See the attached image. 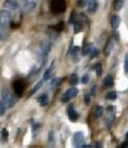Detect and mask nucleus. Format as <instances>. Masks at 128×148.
<instances>
[{"label":"nucleus","instance_id":"1","mask_svg":"<svg viewBox=\"0 0 128 148\" xmlns=\"http://www.w3.org/2000/svg\"><path fill=\"white\" fill-rule=\"evenodd\" d=\"M1 96H2V102L5 105L6 109L12 108L15 105V103H16V99H15L14 95H12V93L7 88L2 89Z\"/></svg>","mask_w":128,"mask_h":148},{"label":"nucleus","instance_id":"2","mask_svg":"<svg viewBox=\"0 0 128 148\" xmlns=\"http://www.w3.org/2000/svg\"><path fill=\"white\" fill-rule=\"evenodd\" d=\"M50 8L54 14L63 13L66 9V2H65V0H52Z\"/></svg>","mask_w":128,"mask_h":148},{"label":"nucleus","instance_id":"3","mask_svg":"<svg viewBox=\"0 0 128 148\" xmlns=\"http://www.w3.org/2000/svg\"><path fill=\"white\" fill-rule=\"evenodd\" d=\"M11 22V14L8 10L0 11V27L6 29L9 27Z\"/></svg>","mask_w":128,"mask_h":148},{"label":"nucleus","instance_id":"4","mask_svg":"<svg viewBox=\"0 0 128 148\" xmlns=\"http://www.w3.org/2000/svg\"><path fill=\"white\" fill-rule=\"evenodd\" d=\"M78 94V89L76 87H71L69 88L68 90H66V92L62 95L61 97V101L66 103V102H69L72 98H74L76 95Z\"/></svg>","mask_w":128,"mask_h":148},{"label":"nucleus","instance_id":"5","mask_svg":"<svg viewBox=\"0 0 128 148\" xmlns=\"http://www.w3.org/2000/svg\"><path fill=\"white\" fill-rule=\"evenodd\" d=\"M84 143V134L81 132H77L73 136V145L76 147H81Z\"/></svg>","mask_w":128,"mask_h":148},{"label":"nucleus","instance_id":"6","mask_svg":"<svg viewBox=\"0 0 128 148\" xmlns=\"http://www.w3.org/2000/svg\"><path fill=\"white\" fill-rule=\"evenodd\" d=\"M40 48L43 56H46L51 50V43L48 40H42L40 42Z\"/></svg>","mask_w":128,"mask_h":148},{"label":"nucleus","instance_id":"7","mask_svg":"<svg viewBox=\"0 0 128 148\" xmlns=\"http://www.w3.org/2000/svg\"><path fill=\"white\" fill-rule=\"evenodd\" d=\"M14 91L16 95L21 96L25 91V82H22V80H16L14 82Z\"/></svg>","mask_w":128,"mask_h":148},{"label":"nucleus","instance_id":"8","mask_svg":"<svg viewBox=\"0 0 128 148\" xmlns=\"http://www.w3.org/2000/svg\"><path fill=\"white\" fill-rule=\"evenodd\" d=\"M3 7L5 9L15 11L19 8V4L16 0H5V2L3 3Z\"/></svg>","mask_w":128,"mask_h":148},{"label":"nucleus","instance_id":"9","mask_svg":"<svg viewBox=\"0 0 128 148\" xmlns=\"http://www.w3.org/2000/svg\"><path fill=\"white\" fill-rule=\"evenodd\" d=\"M36 6V1H25L23 6V11L25 13H31L34 10Z\"/></svg>","mask_w":128,"mask_h":148},{"label":"nucleus","instance_id":"10","mask_svg":"<svg viewBox=\"0 0 128 148\" xmlns=\"http://www.w3.org/2000/svg\"><path fill=\"white\" fill-rule=\"evenodd\" d=\"M68 117H69V119H70L71 122H76L78 120V117H79L77 111L73 108L72 105H70L68 108Z\"/></svg>","mask_w":128,"mask_h":148},{"label":"nucleus","instance_id":"11","mask_svg":"<svg viewBox=\"0 0 128 148\" xmlns=\"http://www.w3.org/2000/svg\"><path fill=\"white\" fill-rule=\"evenodd\" d=\"M99 4H97V0H89L88 2V10L90 13H95L97 10Z\"/></svg>","mask_w":128,"mask_h":148},{"label":"nucleus","instance_id":"12","mask_svg":"<svg viewBox=\"0 0 128 148\" xmlns=\"http://www.w3.org/2000/svg\"><path fill=\"white\" fill-rule=\"evenodd\" d=\"M110 24H111L112 29H114V30L118 29L119 25H120V18H119L117 15H114V16L111 17V20H110Z\"/></svg>","mask_w":128,"mask_h":148},{"label":"nucleus","instance_id":"13","mask_svg":"<svg viewBox=\"0 0 128 148\" xmlns=\"http://www.w3.org/2000/svg\"><path fill=\"white\" fill-rule=\"evenodd\" d=\"M38 102L40 103V105L42 107H44V106H46L48 104V96L46 94H42L38 98Z\"/></svg>","mask_w":128,"mask_h":148},{"label":"nucleus","instance_id":"14","mask_svg":"<svg viewBox=\"0 0 128 148\" xmlns=\"http://www.w3.org/2000/svg\"><path fill=\"white\" fill-rule=\"evenodd\" d=\"M93 48H94V45L92 43H86L83 47V55L84 56L89 55L91 53V51L93 50Z\"/></svg>","mask_w":128,"mask_h":148},{"label":"nucleus","instance_id":"15","mask_svg":"<svg viewBox=\"0 0 128 148\" xmlns=\"http://www.w3.org/2000/svg\"><path fill=\"white\" fill-rule=\"evenodd\" d=\"M79 50H80V48L78 46L72 47L70 50L71 55H72V60L74 61V62H77L78 61V52H79Z\"/></svg>","mask_w":128,"mask_h":148},{"label":"nucleus","instance_id":"16","mask_svg":"<svg viewBox=\"0 0 128 148\" xmlns=\"http://www.w3.org/2000/svg\"><path fill=\"white\" fill-rule=\"evenodd\" d=\"M112 47H113V45H112L111 41H107V44H105V49H103V54H105V56L109 55V54L111 53Z\"/></svg>","mask_w":128,"mask_h":148},{"label":"nucleus","instance_id":"17","mask_svg":"<svg viewBox=\"0 0 128 148\" xmlns=\"http://www.w3.org/2000/svg\"><path fill=\"white\" fill-rule=\"evenodd\" d=\"M103 86H105V87H110V86H113V79H112L111 76H107L105 77V80H103Z\"/></svg>","mask_w":128,"mask_h":148},{"label":"nucleus","instance_id":"18","mask_svg":"<svg viewBox=\"0 0 128 148\" xmlns=\"http://www.w3.org/2000/svg\"><path fill=\"white\" fill-rule=\"evenodd\" d=\"M123 4H124L123 0H114V1H113V8H114V10L119 11L121 9V8L123 7Z\"/></svg>","mask_w":128,"mask_h":148},{"label":"nucleus","instance_id":"19","mask_svg":"<svg viewBox=\"0 0 128 148\" xmlns=\"http://www.w3.org/2000/svg\"><path fill=\"white\" fill-rule=\"evenodd\" d=\"M78 82H79L78 76L76 75V74H72V75L70 76V79H69V84H70L71 86H76Z\"/></svg>","mask_w":128,"mask_h":148},{"label":"nucleus","instance_id":"20","mask_svg":"<svg viewBox=\"0 0 128 148\" xmlns=\"http://www.w3.org/2000/svg\"><path fill=\"white\" fill-rule=\"evenodd\" d=\"M103 113V108L101 107V106H97V107L95 108L94 115L96 118H99V117H101Z\"/></svg>","mask_w":128,"mask_h":148},{"label":"nucleus","instance_id":"21","mask_svg":"<svg viewBox=\"0 0 128 148\" xmlns=\"http://www.w3.org/2000/svg\"><path fill=\"white\" fill-rule=\"evenodd\" d=\"M51 72H52V67L46 69V71L44 72V74H43V82H46V80H48L49 79H50Z\"/></svg>","mask_w":128,"mask_h":148},{"label":"nucleus","instance_id":"22","mask_svg":"<svg viewBox=\"0 0 128 148\" xmlns=\"http://www.w3.org/2000/svg\"><path fill=\"white\" fill-rule=\"evenodd\" d=\"M42 84H43V80H40V82H38V84H36V86H34V87L31 90V92H30V95H32L34 93H36V91H38V89H40V88L42 86Z\"/></svg>","mask_w":128,"mask_h":148},{"label":"nucleus","instance_id":"23","mask_svg":"<svg viewBox=\"0 0 128 148\" xmlns=\"http://www.w3.org/2000/svg\"><path fill=\"white\" fill-rule=\"evenodd\" d=\"M95 70H96V73L97 77H101V73H103V67H101V63H97L96 66H95Z\"/></svg>","mask_w":128,"mask_h":148},{"label":"nucleus","instance_id":"24","mask_svg":"<svg viewBox=\"0 0 128 148\" xmlns=\"http://www.w3.org/2000/svg\"><path fill=\"white\" fill-rule=\"evenodd\" d=\"M82 29H83V25H82V23H80V22H75V24H74L75 34H78V32H79Z\"/></svg>","mask_w":128,"mask_h":148},{"label":"nucleus","instance_id":"25","mask_svg":"<svg viewBox=\"0 0 128 148\" xmlns=\"http://www.w3.org/2000/svg\"><path fill=\"white\" fill-rule=\"evenodd\" d=\"M107 98L109 100H114L117 98V93L115 91H109V92L107 94Z\"/></svg>","mask_w":128,"mask_h":148},{"label":"nucleus","instance_id":"26","mask_svg":"<svg viewBox=\"0 0 128 148\" xmlns=\"http://www.w3.org/2000/svg\"><path fill=\"white\" fill-rule=\"evenodd\" d=\"M8 130H6V128H3V130H1V138L3 139V140H7L8 138Z\"/></svg>","mask_w":128,"mask_h":148},{"label":"nucleus","instance_id":"27","mask_svg":"<svg viewBox=\"0 0 128 148\" xmlns=\"http://www.w3.org/2000/svg\"><path fill=\"white\" fill-rule=\"evenodd\" d=\"M5 110H6L5 105H4L3 102L0 100V116H3V115L5 114Z\"/></svg>","mask_w":128,"mask_h":148},{"label":"nucleus","instance_id":"28","mask_svg":"<svg viewBox=\"0 0 128 148\" xmlns=\"http://www.w3.org/2000/svg\"><path fill=\"white\" fill-rule=\"evenodd\" d=\"M89 0H78L77 1V4L79 7H85V6L88 4Z\"/></svg>","mask_w":128,"mask_h":148},{"label":"nucleus","instance_id":"29","mask_svg":"<svg viewBox=\"0 0 128 148\" xmlns=\"http://www.w3.org/2000/svg\"><path fill=\"white\" fill-rule=\"evenodd\" d=\"M60 80H61V79H54L52 82H51V86H52V88L56 87V86H58V84L60 82Z\"/></svg>","mask_w":128,"mask_h":148},{"label":"nucleus","instance_id":"30","mask_svg":"<svg viewBox=\"0 0 128 148\" xmlns=\"http://www.w3.org/2000/svg\"><path fill=\"white\" fill-rule=\"evenodd\" d=\"M124 71L125 73L128 74V54L125 56V60H124Z\"/></svg>","mask_w":128,"mask_h":148},{"label":"nucleus","instance_id":"31","mask_svg":"<svg viewBox=\"0 0 128 148\" xmlns=\"http://www.w3.org/2000/svg\"><path fill=\"white\" fill-rule=\"evenodd\" d=\"M89 82V76L88 75H84L83 77H82V84H88Z\"/></svg>","mask_w":128,"mask_h":148},{"label":"nucleus","instance_id":"32","mask_svg":"<svg viewBox=\"0 0 128 148\" xmlns=\"http://www.w3.org/2000/svg\"><path fill=\"white\" fill-rule=\"evenodd\" d=\"M97 53H99V51L96 49V48H93V50L91 51V57L92 58H94V57H96V56L97 55Z\"/></svg>","mask_w":128,"mask_h":148},{"label":"nucleus","instance_id":"33","mask_svg":"<svg viewBox=\"0 0 128 148\" xmlns=\"http://www.w3.org/2000/svg\"><path fill=\"white\" fill-rule=\"evenodd\" d=\"M84 101H85V103L88 105L89 103H90V101H91V97H90V95L89 94H85V96H84Z\"/></svg>","mask_w":128,"mask_h":148},{"label":"nucleus","instance_id":"34","mask_svg":"<svg viewBox=\"0 0 128 148\" xmlns=\"http://www.w3.org/2000/svg\"><path fill=\"white\" fill-rule=\"evenodd\" d=\"M48 140H49V142H50V143H53V142H54V136H53V132H49Z\"/></svg>","mask_w":128,"mask_h":148},{"label":"nucleus","instance_id":"35","mask_svg":"<svg viewBox=\"0 0 128 148\" xmlns=\"http://www.w3.org/2000/svg\"><path fill=\"white\" fill-rule=\"evenodd\" d=\"M54 29H55L57 32H60L62 29H63V23H60L58 24V26H56V27H54Z\"/></svg>","mask_w":128,"mask_h":148},{"label":"nucleus","instance_id":"36","mask_svg":"<svg viewBox=\"0 0 128 148\" xmlns=\"http://www.w3.org/2000/svg\"><path fill=\"white\" fill-rule=\"evenodd\" d=\"M97 86H94V87H93L92 88V91H91V93H92V95H93V96H96V93H97Z\"/></svg>","mask_w":128,"mask_h":148},{"label":"nucleus","instance_id":"37","mask_svg":"<svg viewBox=\"0 0 128 148\" xmlns=\"http://www.w3.org/2000/svg\"><path fill=\"white\" fill-rule=\"evenodd\" d=\"M127 146H128V141H126V143H123L120 147H127Z\"/></svg>","mask_w":128,"mask_h":148},{"label":"nucleus","instance_id":"38","mask_svg":"<svg viewBox=\"0 0 128 148\" xmlns=\"http://www.w3.org/2000/svg\"><path fill=\"white\" fill-rule=\"evenodd\" d=\"M4 38V36H3V34H2V32L0 30V40H2Z\"/></svg>","mask_w":128,"mask_h":148},{"label":"nucleus","instance_id":"39","mask_svg":"<svg viewBox=\"0 0 128 148\" xmlns=\"http://www.w3.org/2000/svg\"><path fill=\"white\" fill-rule=\"evenodd\" d=\"M96 147H101V144L99 142H96V145H95Z\"/></svg>","mask_w":128,"mask_h":148}]
</instances>
